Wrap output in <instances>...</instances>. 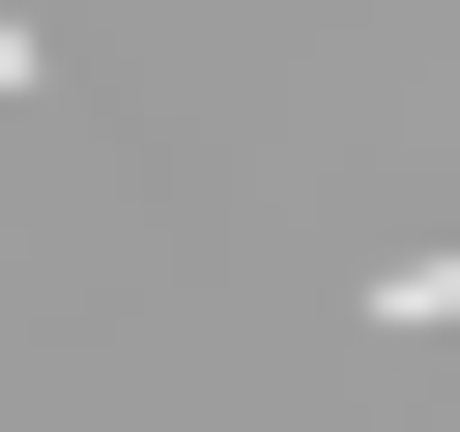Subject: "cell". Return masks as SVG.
Returning <instances> with one entry per match:
<instances>
[{"mask_svg": "<svg viewBox=\"0 0 460 432\" xmlns=\"http://www.w3.org/2000/svg\"><path fill=\"white\" fill-rule=\"evenodd\" d=\"M374 317H460V259H402V288H374Z\"/></svg>", "mask_w": 460, "mask_h": 432, "instance_id": "6da1fadb", "label": "cell"}, {"mask_svg": "<svg viewBox=\"0 0 460 432\" xmlns=\"http://www.w3.org/2000/svg\"><path fill=\"white\" fill-rule=\"evenodd\" d=\"M0 86H29V0H0Z\"/></svg>", "mask_w": 460, "mask_h": 432, "instance_id": "7a4b0ae2", "label": "cell"}]
</instances>
